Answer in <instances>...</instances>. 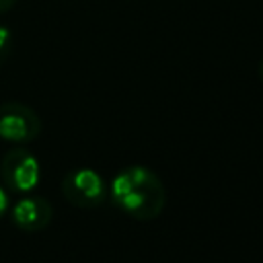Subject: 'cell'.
I'll list each match as a JSON object with an SVG mask.
<instances>
[{
	"mask_svg": "<svg viewBox=\"0 0 263 263\" xmlns=\"http://www.w3.org/2000/svg\"><path fill=\"white\" fill-rule=\"evenodd\" d=\"M109 199L125 216L152 222L166 208V187L152 168L129 164L109 181Z\"/></svg>",
	"mask_w": 263,
	"mask_h": 263,
	"instance_id": "6da1fadb",
	"label": "cell"
},
{
	"mask_svg": "<svg viewBox=\"0 0 263 263\" xmlns=\"http://www.w3.org/2000/svg\"><path fill=\"white\" fill-rule=\"evenodd\" d=\"M0 179L8 193H31L41 181V164L29 148L14 146L2 154Z\"/></svg>",
	"mask_w": 263,
	"mask_h": 263,
	"instance_id": "7a4b0ae2",
	"label": "cell"
},
{
	"mask_svg": "<svg viewBox=\"0 0 263 263\" xmlns=\"http://www.w3.org/2000/svg\"><path fill=\"white\" fill-rule=\"evenodd\" d=\"M62 195L74 208L95 210L109 199V183L95 168H72L62 179Z\"/></svg>",
	"mask_w": 263,
	"mask_h": 263,
	"instance_id": "3957f363",
	"label": "cell"
},
{
	"mask_svg": "<svg viewBox=\"0 0 263 263\" xmlns=\"http://www.w3.org/2000/svg\"><path fill=\"white\" fill-rule=\"evenodd\" d=\"M41 134L39 115L25 103L6 101L0 105V138L14 146H25Z\"/></svg>",
	"mask_w": 263,
	"mask_h": 263,
	"instance_id": "277c9868",
	"label": "cell"
},
{
	"mask_svg": "<svg viewBox=\"0 0 263 263\" xmlns=\"http://www.w3.org/2000/svg\"><path fill=\"white\" fill-rule=\"evenodd\" d=\"M8 212L12 224L23 232H41L49 226L53 218V205L49 203V199L29 193L16 199Z\"/></svg>",
	"mask_w": 263,
	"mask_h": 263,
	"instance_id": "5b68a950",
	"label": "cell"
},
{
	"mask_svg": "<svg viewBox=\"0 0 263 263\" xmlns=\"http://www.w3.org/2000/svg\"><path fill=\"white\" fill-rule=\"evenodd\" d=\"M12 49V31L4 25H0V64H4Z\"/></svg>",
	"mask_w": 263,
	"mask_h": 263,
	"instance_id": "8992f818",
	"label": "cell"
},
{
	"mask_svg": "<svg viewBox=\"0 0 263 263\" xmlns=\"http://www.w3.org/2000/svg\"><path fill=\"white\" fill-rule=\"evenodd\" d=\"M8 210H10V195H8V189L0 183V220L8 214Z\"/></svg>",
	"mask_w": 263,
	"mask_h": 263,
	"instance_id": "52a82bcc",
	"label": "cell"
},
{
	"mask_svg": "<svg viewBox=\"0 0 263 263\" xmlns=\"http://www.w3.org/2000/svg\"><path fill=\"white\" fill-rule=\"evenodd\" d=\"M16 4V0H0V14H4V12H8V10H12V6Z\"/></svg>",
	"mask_w": 263,
	"mask_h": 263,
	"instance_id": "ba28073f",
	"label": "cell"
},
{
	"mask_svg": "<svg viewBox=\"0 0 263 263\" xmlns=\"http://www.w3.org/2000/svg\"><path fill=\"white\" fill-rule=\"evenodd\" d=\"M259 78L263 80V58H261V62H259Z\"/></svg>",
	"mask_w": 263,
	"mask_h": 263,
	"instance_id": "9c48e42d",
	"label": "cell"
}]
</instances>
